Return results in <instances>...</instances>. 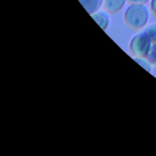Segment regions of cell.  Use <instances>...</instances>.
Masks as SVG:
<instances>
[{
  "instance_id": "obj_1",
  "label": "cell",
  "mask_w": 156,
  "mask_h": 156,
  "mask_svg": "<svg viewBox=\"0 0 156 156\" xmlns=\"http://www.w3.org/2000/svg\"><path fill=\"white\" fill-rule=\"evenodd\" d=\"M149 11L145 4H130L124 12V21L132 29L140 30L148 23Z\"/></svg>"
},
{
  "instance_id": "obj_2",
  "label": "cell",
  "mask_w": 156,
  "mask_h": 156,
  "mask_svg": "<svg viewBox=\"0 0 156 156\" xmlns=\"http://www.w3.org/2000/svg\"><path fill=\"white\" fill-rule=\"evenodd\" d=\"M153 42L145 30L134 35L129 43V50L134 56L146 57Z\"/></svg>"
},
{
  "instance_id": "obj_3",
  "label": "cell",
  "mask_w": 156,
  "mask_h": 156,
  "mask_svg": "<svg viewBox=\"0 0 156 156\" xmlns=\"http://www.w3.org/2000/svg\"><path fill=\"white\" fill-rule=\"evenodd\" d=\"M91 16L103 30H106L108 28L110 24V17L108 12L104 10H98L91 14Z\"/></svg>"
},
{
  "instance_id": "obj_4",
  "label": "cell",
  "mask_w": 156,
  "mask_h": 156,
  "mask_svg": "<svg viewBox=\"0 0 156 156\" xmlns=\"http://www.w3.org/2000/svg\"><path fill=\"white\" fill-rule=\"evenodd\" d=\"M126 0H104V8L109 13L120 12L126 4Z\"/></svg>"
},
{
  "instance_id": "obj_5",
  "label": "cell",
  "mask_w": 156,
  "mask_h": 156,
  "mask_svg": "<svg viewBox=\"0 0 156 156\" xmlns=\"http://www.w3.org/2000/svg\"><path fill=\"white\" fill-rule=\"evenodd\" d=\"M88 14L91 15L99 10L103 4V0H79Z\"/></svg>"
},
{
  "instance_id": "obj_6",
  "label": "cell",
  "mask_w": 156,
  "mask_h": 156,
  "mask_svg": "<svg viewBox=\"0 0 156 156\" xmlns=\"http://www.w3.org/2000/svg\"><path fill=\"white\" fill-rule=\"evenodd\" d=\"M133 59L139 65H140L143 69H145L146 71L149 72V73H151L152 64L149 62V60L147 58L143 57V56H134Z\"/></svg>"
},
{
  "instance_id": "obj_7",
  "label": "cell",
  "mask_w": 156,
  "mask_h": 156,
  "mask_svg": "<svg viewBox=\"0 0 156 156\" xmlns=\"http://www.w3.org/2000/svg\"><path fill=\"white\" fill-rule=\"evenodd\" d=\"M152 65H156V43H153L149 53L146 56Z\"/></svg>"
},
{
  "instance_id": "obj_8",
  "label": "cell",
  "mask_w": 156,
  "mask_h": 156,
  "mask_svg": "<svg viewBox=\"0 0 156 156\" xmlns=\"http://www.w3.org/2000/svg\"><path fill=\"white\" fill-rule=\"evenodd\" d=\"M144 30L149 34L152 42L156 43V22L149 25Z\"/></svg>"
},
{
  "instance_id": "obj_9",
  "label": "cell",
  "mask_w": 156,
  "mask_h": 156,
  "mask_svg": "<svg viewBox=\"0 0 156 156\" xmlns=\"http://www.w3.org/2000/svg\"><path fill=\"white\" fill-rule=\"evenodd\" d=\"M130 4H146L149 0H127Z\"/></svg>"
},
{
  "instance_id": "obj_10",
  "label": "cell",
  "mask_w": 156,
  "mask_h": 156,
  "mask_svg": "<svg viewBox=\"0 0 156 156\" xmlns=\"http://www.w3.org/2000/svg\"><path fill=\"white\" fill-rule=\"evenodd\" d=\"M150 8L153 15L156 16V0H151Z\"/></svg>"
}]
</instances>
